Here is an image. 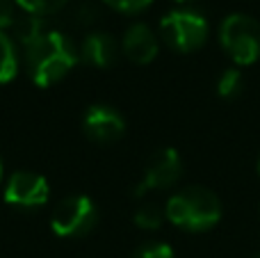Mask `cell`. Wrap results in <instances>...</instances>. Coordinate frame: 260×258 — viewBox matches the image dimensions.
<instances>
[{"label": "cell", "instance_id": "6da1fadb", "mask_svg": "<svg viewBox=\"0 0 260 258\" xmlns=\"http://www.w3.org/2000/svg\"><path fill=\"white\" fill-rule=\"evenodd\" d=\"M16 41L30 80L37 87H53L73 69L78 55L71 39L59 30H50L39 16H23L14 25Z\"/></svg>", "mask_w": 260, "mask_h": 258}, {"label": "cell", "instance_id": "7a4b0ae2", "mask_svg": "<svg viewBox=\"0 0 260 258\" xmlns=\"http://www.w3.org/2000/svg\"><path fill=\"white\" fill-rule=\"evenodd\" d=\"M167 219L174 227L189 233H203L217 227L221 219V201L212 190L201 185H189L176 192L167 201Z\"/></svg>", "mask_w": 260, "mask_h": 258}, {"label": "cell", "instance_id": "3957f363", "mask_svg": "<svg viewBox=\"0 0 260 258\" xmlns=\"http://www.w3.org/2000/svg\"><path fill=\"white\" fill-rule=\"evenodd\" d=\"M219 44L238 67H251L260 59V23L249 14H229L219 25Z\"/></svg>", "mask_w": 260, "mask_h": 258}, {"label": "cell", "instance_id": "277c9868", "mask_svg": "<svg viewBox=\"0 0 260 258\" xmlns=\"http://www.w3.org/2000/svg\"><path fill=\"white\" fill-rule=\"evenodd\" d=\"M160 37L174 53H194L208 39V21L194 9H174L162 16Z\"/></svg>", "mask_w": 260, "mask_h": 258}, {"label": "cell", "instance_id": "5b68a950", "mask_svg": "<svg viewBox=\"0 0 260 258\" xmlns=\"http://www.w3.org/2000/svg\"><path fill=\"white\" fill-rule=\"evenodd\" d=\"M99 224V208L87 195L64 197L53 210L50 229L59 238H85Z\"/></svg>", "mask_w": 260, "mask_h": 258}, {"label": "cell", "instance_id": "8992f818", "mask_svg": "<svg viewBox=\"0 0 260 258\" xmlns=\"http://www.w3.org/2000/svg\"><path fill=\"white\" fill-rule=\"evenodd\" d=\"M183 176V163H180V155L176 149H160L148 158L146 167H144L142 181L135 187V195L142 197L146 192L153 190H167V187H174L176 183Z\"/></svg>", "mask_w": 260, "mask_h": 258}, {"label": "cell", "instance_id": "52a82bcc", "mask_svg": "<svg viewBox=\"0 0 260 258\" xmlns=\"http://www.w3.org/2000/svg\"><path fill=\"white\" fill-rule=\"evenodd\" d=\"M5 201L14 208L32 210L48 201L50 185L41 174L35 172H14L5 185Z\"/></svg>", "mask_w": 260, "mask_h": 258}, {"label": "cell", "instance_id": "ba28073f", "mask_svg": "<svg viewBox=\"0 0 260 258\" xmlns=\"http://www.w3.org/2000/svg\"><path fill=\"white\" fill-rule=\"evenodd\" d=\"M82 131H85L87 140L94 144H114L126 133V119L112 105L96 103L87 108L85 117H82Z\"/></svg>", "mask_w": 260, "mask_h": 258}, {"label": "cell", "instance_id": "9c48e42d", "mask_svg": "<svg viewBox=\"0 0 260 258\" xmlns=\"http://www.w3.org/2000/svg\"><path fill=\"white\" fill-rule=\"evenodd\" d=\"M123 55L135 64H148L160 53V41L146 23H133L121 41Z\"/></svg>", "mask_w": 260, "mask_h": 258}, {"label": "cell", "instance_id": "30bf717a", "mask_svg": "<svg viewBox=\"0 0 260 258\" xmlns=\"http://www.w3.org/2000/svg\"><path fill=\"white\" fill-rule=\"evenodd\" d=\"M119 57V44L108 32H89L80 44V59L89 67L110 69Z\"/></svg>", "mask_w": 260, "mask_h": 258}, {"label": "cell", "instance_id": "8fae6325", "mask_svg": "<svg viewBox=\"0 0 260 258\" xmlns=\"http://www.w3.org/2000/svg\"><path fill=\"white\" fill-rule=\"evenodd\" d=\"M18 73V55L16 44L7 32L0 30V85L12 82Z\"/></svg>", "mask_w": 260, "mask_h": 258}, {"label": "cell", "instance_id": "7c38bea8", "mask_svg": "<svg viewBox=\"0 0 260 258\" xmlns=\"http://www.w3.org/2000/svg\"><path fill=\"white\" fill-rule=\"evenodd\" d=\"M244 91V76L240 69L231 67L226 69L224 73L219 76V80H217V94L221 96V99L226 101H235L240 99Z\"/></svg>", "mask_w": 260, "mask_h": 258}, {"label": "cell", "instance_id": "4fadbf2b", "mask_svg": "<svg viewBox=\"0 0 260 258\" xmlns=\"http://www.w3.org/2000/svg\"><path fill=\"white\" fill-rule=\"evenodd\" d=\"M14 3L25 14H30V16L44 18V16H50V14H57L59 9H64L69 0H14Z\"/></svg>", "mask_w": 260, "mask_h": 258}, {"label": "cell", "instance_id": "5bb4252c", "mask_svg": "<svg viewBox=\"0 0 260 258\" xmlns=\"http://www.w3.org/2000/svg\"><path fill=\"white\" fill-rule=\"evenodd\" d=\"M162 219H165V215H162L160 206L151 204V201L142 204L137 208V213H135V224H137L139 229H144V231H155V229H160Z\"/></svg>", "mask_w": 260, "mask_h": 258}, {"label": "cell", "instance_id": "9a60e30c", "mask_svg": "<svg viewBox=\"0 0 260 258\" xmlns=\"http://www.w3.org/2000/svg\"><path fill=\"white\" fill-rule=\"evenodd\" d=\"M133 258H174V249L167 242L151 240V242H144L142 247H137Z\"/></svg>", "mask_w": 260, "mask_h": 258}, {"label": "cell", "instance_id": "2e32d148", "mask_svg": "<svg viewBox=\"0 0 260 258\" xmlns=\"http://www.w3.org/2000/svg\"><path fill=\"white\" fill-rule=\"evenodd\" d=\"M103 3L121 14H142L144 9L151 7L153 0H103Z\"/></svg>", "mask_w": 260, "mask_h": 258}, {"label": "cell", "instance_id": "e0dca14e", "mask_svg": "<svg viewBox=\"0 0 260 258\" xmlns=\"http://www.w3.org/2000/svg\"><path fill=\"white\" fill-rule=\"evenodd\" d=\"M16 23V7L14 0H0V30H7Z\"/></svg>", "mask_w": 260, "mask_h": 258}, {"label": "cell", "instance_id": "ac0fdd59", "mask_svg": "<svg viewBox=\"0 0 260 258\" xmlns=\"http://www.w3.org/2000/svg\"><path fill=\"white\" fill-rule=\"evenodd\" d=\"M0 181H3V160H0Z\"/></svg>", "mask_w": 260, "mask_h": 258}, {"label": "cell", "instance_id": "d6986e66", "mask_svg": "<svg viewBox=\"0 0 260 258\" xmlns=\"http://www.w3.org/2000/svg\"><path fill=\"white\" fill-rule=\"evenodd\" d=\"M176 3H192V0H176Z\"/></svg>", "mask_w": 260, "mask_h": 258}, {"label": "cell", "instance_id": "ffe728a7", "mask_svg": "<svg viewBox=\"0 0 260 258\" xmlns=\"http://www.w3.org/2000/svg\"><path fill=\"white\" fill-rule=\"evenodd\" d=\"M258 176H260V158H258Z\"/></svg>", "mask_w": 260, "mask_h": 258}, {"label": "cell", "instance_id": "44dd1931", "mask_svg": "<svg viewBox=\"0 0 260 258\" xmlns=\"http://www.w3.org/2000/svg\"><path fill=\"white\" fill-rule=\"evenodd\" d=\"M253 258H260V254H256V256H253Z\"/></svg>", "mask_w": 260, "mask_h": 258}]
</instances>
